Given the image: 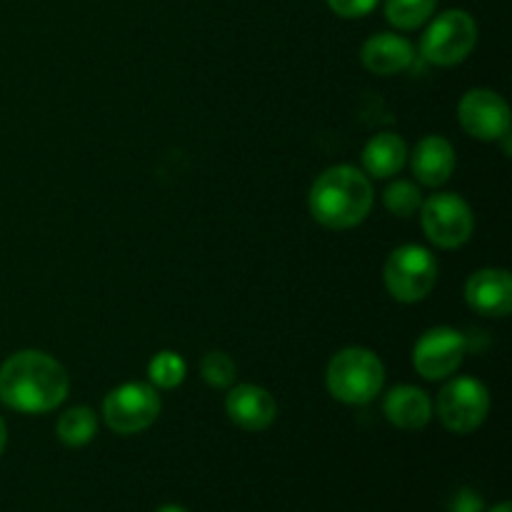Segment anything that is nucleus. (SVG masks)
<instances>
[{
    "label": "nucleus",
    "instance_id": "1",
    "mask_svg": "<svg viewBox=\"0 0 512 512\" xmlns=\"http://www.w3.org/2000/svg\"><path fill=\"white\" fill-rule=\"evenodd\" d=\"M68 388L63 365L40 350H20L0 368V400L18 413H50L68 398Z\"/></svg>",
    "mask_w": 512,
    "mask_h": 512
},
{
    "label": "nucleus",
    "instance_id": "2",
    "mask_svg": "<svg viewBox=\"0 0 512 512\" xmlns=\"http://www.w3.org/2000/svg\"><path fill=\"white\" fill-rule=\"evenodd\" d=\"M373 183L353 165H333L310 188V213L330 230H348L363 223L373 210Z\"/></svg>",
    "mask_w": 512,
    "mask_h": 512
},
{
    "label": "nucleus",
    "instance_id": "3",
    "mask_svg": "<svg viewBox=\"0 0 512 512\" xmlns=\"http://www.w3.org/2000/svg\"><path fill=\"white\" fill-rule=\"evenodd\" d=\"M325 383L340 403L365 405L383 390L385 368L373 350L345 348L328 363Z\"/></svg>",
    "mask_w": 512,
    "mask_h": 512
},
{
    "label": "nucleus",
    "instance_id": "4",
    "mask_svg": "<svg viewBox=\"0 0 512 512\" xmlns=\"http://www.w3.org/2000/svg\"><path fill=\"white\" fill-rule=\"evenodd\" d=\"M385 288L400 303H420L438 280V260L423 245H400L385 260Z\"/></svg>",
    "mask_w": 512,
    "mask_h": 512
},
{
    "label": "nucleus",
    "instance_id": "5",
    "mask_svg": "<svg viewBox=\"0 0 512 512\" xmlns=\"http://www.w3.org/2000/svg\"><path fill=\"white\" fill-rule=\"evenodd\" d=\"M478 43V23L465 10L440 13L420 40V53L433 65H458L473 53Z\"/></svg>",
    "mask_w": 512,
    "mask_h": 512
},
{
    "label": "nucleus",
    "instance_id": "6",
    "mask_svg": "<svg viewBox=\"0 0 512 512\" xmlns=\"http://www.w3.org/2000/svg\"><path fill=\"white\" fill-rule=\"evenodd\" d=\"M420 220L430 243L445 250L465 245L475 230L473 210L455 193H435L425 198L420 205Z\"/></svg>",
    "mask_w": 512,
    "mask_h": 512
},
{
    "label": "nucleus",
    "instance_id": "7",
    "mask_svg": "<svg viewBox=\"0 0 512 512\" xmlns=\"http://www.w3.org/2000/svg\"><path fill=\"white\" fill-rule=\"evenodd\" d=\"M160 415V398L153 385L125 383L110 390L103 400V418L118 435H135L148 430Z\"/></svg>",
    "mask_w": 512,
    "mask_h": 512
},
{
    "label": "nucleus",
    "instance_id": "8",
    "mask_svg": "<svg viewBox=\"0 0 512 512\" xmlns=\"http://www.w3.org/2000/svg\"><path fill=\"white\" fill-rule=\"evenodd\" d=\"M490 393L480 380L453 378L438 395V415L450 433L468 435L485 423Z\"/></svg>",
    "mask_w": 512,
    "mask_h": 512
},
{
    "label": "nucleus",
    "instance_id": "9",
    "mask_svg": "<svg viewBox=\"0 0 512 512\" xmlns=\"http://www.w3.org/2000/svg\"><path fill=\"white\" fill-rule=\"evenodd\" d=\"M468 340L460 330L430 328L418 338L413 348V365L425 380H445L463 365Z\"/></svg>",
    "mask_w": 512,
    "mask_h": 512
},
{
    "label": "nucleus",
    "instance_id": "10",
    "mask_svg": "<svg viewBox=\"0 0 512 512\" xmlns=\"http://www.w3.org/2000/svg\"><path fill=\"white\" fill-rule=\"evenodd\" d=\"M460 125L478 140H500L510 133V108L495 90L475 88L458 105Z\"/></svg>",
    "mask_w": 512,
    "mask_h": 512
},
{
    "label": "nucleus",
    "instance_id": "11",
    "mask_svg": "<svg viewBox=\"0 0 512 512\" xmlns=\"http://www.w3.org/2000/svg\"><path fill=\"white\" fill-rule=\"evenodd\" d=\"M465 300L485 318H505L512 310V278L508 270L483 268L465 283Z\"/></svg>",
    "mask_w": 512,
    "mask_h": 512
},
{
    "label": "nucleus",
    "instance_id": "12",
    "mask_svg": "<svg viewBox=\"0 0 512 512\" xmlns=\"http://www.w3.org/2000/svg\"><path fill=\"white\" fill-rule=\"evenodd\" d=\"M225 410L238 428L250 430V433L270 428L278 415L275 398L260 385H235L225 398Z\"/></svg>",
    "mask_w": 512,
    "mask_h": 512
},
{
    "label": "nucleus",
    "instance_id": "13",
    "mask_svg": "<svg viewBox=\"0 0 512 512\" xmlns=\"http://www.w3.org/2000/svg\"><path fill=\"white\" fill-rule=\"evenodd\" d=\"M455 170V148L443 135H425L413 150V175L428 188L448 183Z\"/></svg>",
    "mask_w": 512,
    "mask_h": 512
},
{
    "label": "nucleus",
    "instance_id": "14",
    "mask_svg": "<svg viewBox=\"0 0 512 512\" xmlns=\"http://www.w3.org/2000/svg\"><path fill=\"white\" fill-rule=\"evenodd\" d=\"M415 58L410 40L395 33H378L368 38L360 50V60L375 75H393L408 68Z\"/></svg>",
    "mask_w": 512,
    "mask_h": 512
},
{
    "label": "nucleus",
    "instance_id": "15",
    "mask_svg": "<svg viewBox=\"0 0 512 512\" xmlns=\"http://www.w3.org/2000/svg\"><path fill=\"white\" fill-rule=\"evenodd\" d=\"M383 410L385 418L400 430H420L433 418V403H430L428 393L415 385H395L385 395Z\"/></svg>",
    "mask_w": 512,
    "mask_h": 512
},
{
    "label": "nucleus",
    "instance_id": "16",
    "mask_svg": "<svg viewBox=\"0 0 512 512\" xmlns=\"http://www.w3.org/2000/svg\"><path fill=\"white\" fill-rule=\"evenodd\" d=\"M405 160H408V145L400 138L398 133H385L373 135V138L365 143L363 150V165L365 173L373 175V178H390V175H398L403 170Z\"/></svg>",
    "mask_w": 512,
    "mask_h": 512
},
{
    "label": "nucleus",
    "instance_id": "17",
    "mask_svg": "<svg viewBox=\"0 0 512 512\" xmlns=\"http://www.w3.org/2000/svg\"><path fill=\"white\" fill-rule=\"evenodd\" d=\"M98 433V418L85 405H75L68 408L58 418V438L63 440L68 448H83Z\"/></svg>",
    "mask_w": 512,
    "mask_h": 512
},
{
    "label": "nucleus",
    "instance_id": "18",
    "mask_svg": "<svg viewBox=\"0 0 512 512\" xmlns=\"http://www.w3.org/2000/svg\"><path fill=\"white\" fill-rule=\"evenodd\" d=\"M438 0H385V18L400 30H415L433 15Z\"/></svg>",
    "mask_w": 512,
    "mask_h": 512
},
{
    "label": "nucleus",
    "instance_id": "19",
    "mask_svg": "<svg viewBox=\"0 0 512 512\" xmlns=\"http://www.w3.org/2000/svg\"><path fill=\"white\" fill-rule=\"evenodd\" d=\"M385 208L390 210L398 218H410V215L420 213V205H423V193H420L418 185H413L410 180H395L385 188Z\"/></svg>",
    "mask_w": 512,
    "mask_h": 512
},
{
    "label": "nucleus",
    "instance_id": "20",
    "mask_svg": "<svg viewBox=\"0 0 512 512\" xmlns=\"http://www.w3.org/2000/svg\"><path fill=\"white\" fill-rule=\"evenodd\" d=\"M148 375L155 388H178L185 380V360L178 353H173V350H163V353H158L150 360Z\"/></svg>",
    "mask_w": 512,
    "mask_h": 512
},
{
    "label": "nucleus",
    "instance_id": "21",
    "mask_svg": "<svg viewBox=\"0 0 512 512\" xmlns=\"http://www.w3.org/2000/svg\"><path fill=\"white\" fill-rule=\"evenodd\" d=\"M235 373H238V368L230 360V355L220 353V350L205 353V358L200 360V375L213 388H230L235 380Z\"/></svg>",
    "mask_w": 512,
    "mask_h": 512
},
{
    "label": "nucleus",
    "instance_id": "22",
    "mask_svg": "<svg viewBox=\"0 0 512 512\" xmlns=\"http://www.w3.org/2000/svg\"><path fill=\"white\" fill-rule=\"evenodd\" d=\"M328 5L340 18H363L378 5V0H328Z\"/></svg>",
    "mask_w": 512,
    "mask_h": 512
},
{
    "label": "nucleus",
    "instance_id": "23",
    "mask_svg": "<svg viewBox=\"0 0 512 512\" xmlns=\"http://www.w3.org/2000/svg\"><path fill=\"white\" fill-rule=\"evenodd\" d=\"M450 512H483V498L470 488L460 490L450 503Z\"/></svg>",
    "mask_w": 512,
    "mask_h": 512
},
{
    "label": "nucleus",
    "instance_id": "24",
    "mask_svg": "<svg viewBox=\"0 0 512 512\" xmlns=\"http://www.w3.org/2000/svg\"><path fill=\"white\" fill-rule=\"evenodd\" d=\"M5 443H8V428H5L3 418H0V455H3V450H5Z\"/></svg>",
    "mask_w": 512,
    "mask_h": 512
},
{
    "label": "nucleus",
    "instance_id": "25",
    "mask_svg": "<svg viewBox=\"0 0 512 512\" xmlns=\"http://www.w3.org/2000/svg\"><path fill=\"white\" fill-rule=\"evenodd\" d=\"M158 512H188V510L180 508V505H163Z\"/></svg>",
    "mask_w": 512,
    "mask_h": 512
},
{
    "label": "nucleus",
    "instance_id": "26",
    "mask_svg": "<svg viewBox=\"0 0 512 512\" xmlns=\"http://www.w3.org/2000/svg\"><path fill=\"white\" fill-rule=\"evenodd\" d=\"M490 512H510V503H500L498 508H493Z\"/></svg>",
    "mask_w": 512,
    "mask_h": 512
}]
</instances>
